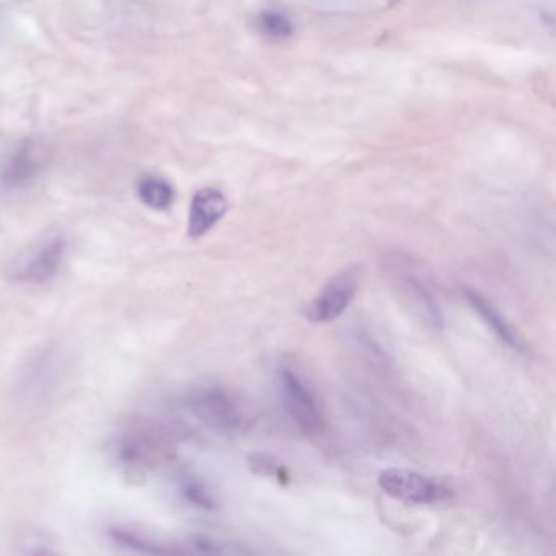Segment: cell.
Returning a JSON list of instances; mask_svg holds the SVG:
<instances>
[{
	"label": "cell",
	"mask_w": 556,
	"mask_h": 556,
	"mask_svg": "<svg viewBox=\"0 0 556 556\" xmlns=\"http://www.w3.org/2000/svg\"><path fill=\"white\" fill-rule=\"evenodd\" d=\"M66 376V351L56 343L43 346L18 372L14 385L15 403L22 410H43L58 397Z\"/></svg>",
	"instance_id": "obj_1"
},
{
	"label": "cell",
	"mask_w": 556,
	"mask_h": 556,
	"mask_svg": "<svg viewBox=\"0 0 556 556\" xmlns=\"http://www.w3.org/2000/svg\"><path fill=\"white\" fill-rule=\"evenodd\" d=\"M172 452V434L164 424L152 420L134 421L113 442L116 462L137 473H147L162 464Z\"/></svg>",
	"instance_id": "obj_2"
},
{
	"label": "cell",
	"mask_w": 556,
	"mask_h": 556,
	"mask_svg": "<svg viewBox=\"0 0 556 556\" xmlns=\"http://www.w3.org/2000/svg\"><path fill=\"white\" fill-rule=\"evenodd\" d=\"M67 240L61 232H49L15 258L9 278L18 284H43L54 278L66 260Z\"/></svg>",
	"instance_id": "obj_3"
},
{
	"label": "cell",
	"mask_w": 556,
	"mask_h": 556,
	"mask_svg": "<svg viewBox=\"0 0 556 556\" xmlns=\"http://www.w3.org/2000/svg\"><path fill=\"white\" fill-rule=\"evenodd\" d=\"M196 420L219 433H237L247 424L239 403L221 387H199L186 398Z\"/></svg>",
	"instance_id": "obj_4"
},
{
	"label": "cell",
	"mask_w": 556,
	"mask_h": 556,
	"mask_svg": "<svg viewBox=\"0 0 556 556\" xmlns=\"http://www.w3.org/2000/svg\"><path fill=\"white\" fill-rule=\"evenodd\" d=\"M51 159V147L41 137H28L12 147L0 160V185L22 190L38 178Z\"/></svg>",
	"instance_id": "obj_5"
},
{
	"label": "cell",
	"mask_w": 556,
	"mask_h": 556,
	"mask_svg": "<svg viewBox=\"0 0 556 556\" xmlns=\"http://www.w3.org/2000/svg\"><path fill=\"white\" fill-rule=\"evenodd\" d=\"M279 393L292 423L307 437L322 433L323 415L317 397L296 371L283 367L278 374Z\"/></svg>",
	"instance_id": "obj_6"
},
{
	"label": "cell",
	"mask_w": 556,
	"mask_h": 556,
	"mask_svg": "<svg viewBox=\"0 0 556 556\" xmlns=\"http://www.w3.org/2000/svg\"><path fill=\"white\" fill-rule=\"evenodd\" d=\"M379 485L385 495L402 503L418 506L442 503L452 496L451 490L442 483L405 468H389L380 473Z\"/></svg>",
	"instance_id": "obj_7"
},
{
	"label": "cell",
	"mask_w": 556,
	"mask_h": 556,
	"mask_svg": "<svg viewBox=\"0 0 556 556\" xmlns=\"http://www.w3.org/2000/svg\"><path fill=\"white\" fill-rule=\"evenodd\" d=\"M359 289V273L356 270L341 271L323 287L307 317L315 323L333 322L345 314Z\"/></svg>",
	"instance_id": "obj_8"
},
{
	"label": "cell",
	"mask_w": 556,
	"mask_h": 556,
	"mask_svg": "<svg viewBox=\"0 0 556 556\" xmlns=\"http://www.w3.org/2000/svg\"><path fill=\"white\" fill-rule=\"evenodd\" d=\"M229 203L226 196L216 188H203L199 190L190 206L188 217V235L191 239H201L209 234L214 227L226 216Z\"/></svg>",
	"instance_id": "obj_9"
},
{
	"label": "cell",
	"mask_w": 556,
	"mask_h": 556,
	"mask_svg": "<svg viewBox=\"0 0 556 556\" xmlns=\"http://www.w3.org/2000/svg\"><path fill=\"white\" fill-rule=\"evenodd\" d=\"M464 296L468 304L472 305V309L480 315L481 320L486 323V327L490 328L504 345L511 348H519V340H517L516 331L512 330L508 320L499 314V310L495 305L491 304L486 297L481 296L480 292L473 289H464Z\"/></svg>",
	"instance_id": "obj_10"
},
{
	"label": "cell",
	"mask_w": 556,
	"mask_h": 556,
	"mask_svg": "<svg viewBox=\"0 0 556 556\" xmlns=\"http://www.w3.org/2000/svg\"><path fill=\"white\" fill-rule=\"evenodd\" d=\"M110 539L115 545L123 548L129 553L139 555H167V553H178L177 548L167 547L165 543L157 542L151 535L141 534L133 529L116 527L110 530Z\"/></svg>",
	"instance_id": "obj_11"
},
{
	"label": "cell",
	"mask_w": 556,
	"mask_h": 556,
	"mask_svg": "<svg viewBox=\"0 0 556 556\" xmlns=\"http://www.w3.org/2000/svg\"><path fill=\"white\" fill-rule=\"evenodd\" d=\"M137 195L147 208L154 211H167L175 201V190L168 181L157 177H147L139 183Z\"/></svg>",
	"instance_id": "obj_12"
},
{
	"label": "cell",
	"mask_w": 556,
	"mask_h": 556,
	"mask_svg": "<svg viewBox=\"0 0 556 556\" xmlns=\"http://www.w3.org/2000/svg\"><path fill=\"white\" fill-rule=\"evenodd\" d=\"M180 493L195 508L204 509V511L216 509V499L203 481L193 477L183 478L180 483Z\"/></svg>",
	"instance_id": "obj_13"
},
{
	"label": "cell",
	"mask_w": 556,
	"mask_h": 556,
	"mask_svg": "<svg viewBox=\"0 0 556 556\" xmlns=\"http://www.w3.org/2000/svg\"><path fill=\"white\" fill-rule=\"evenodd\" d=\"M260 28L266 36H270L273 40H287L294 31L291 20L276 10L261 12Z\"/></svg>",
	"instance_id": "obj_14"
},
{
	"label": "cell",
	"mask_w": 556,
	"mask_h": 556,
	"mask_svg": "<svg viewBox=\"0 0 556 556\" xmlns=\"http://www.w3.org/2000/svg\"><path fill=\"white\" fill-rule=\"evenodd\" d=\"M252 467L255 468L256 473L260 475H274L279 472V468L271 462L268 457H255Z\"/></svg>",
	"instance_id": "obj_15"
}]
</instances>
